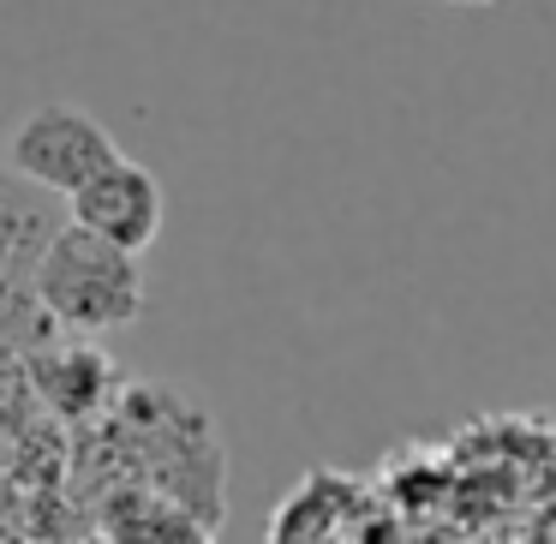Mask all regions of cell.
Returning a JSON list of instances; mask_svg holds the SVG:
<instances>
[{"label": "cell", "mask_w": 556, "mask_h": 544, "mask_svg": "<svg viewBox=\"0 0 556 544\" xmlns=\"http://www.w3.org/2000/svg\"><path fill=\"white\" fill-rule=\"evenodd\" d=\"M97 539L102 544H216V527L204 515H192L186 503H174V496H156L144 484H121L102 503Z\"/></svg>", "instance_id": "277c9868"}, {"label": "cell", "mask_w": 556, "mask_h": 544, "mask_svg": "<svg viewBox=\"0 0 556 544\" xmlns=\"http://www.w3.org/2000/svg\"><path fill=\"white\" fill-rule=\"evenodd\" d=\"M37 300L73 336H114L144 317V257L66 222L37 264Z\"/></svg>", "instance_id": "6da1fadb"}, {"label": "cell", "mask_w": 556, "mask_h": 544, "mask_svg": "<svg viewBox=\"0 0 556 544\" xmlns=\"http://www.w3.org/2000/svg\"><path fill=\"white\" fill-rule=\"evenodd\" d=\"M443 7H491V0H443Z\"/></svg>", "instance_id": "5b68a950"}, {"label": "cell", "mask_w": 556, "mask_h": 544, "mask_svg": "<svg viewBox=\"0 0 556 544\" xmlns=\"http://www.w3.org/2000/svg\"><path fill=\"white\" fill-rule=\"evenodd\" d=\"M114 162H121L114 132L90 109H78V102H42L7 138V168L61 198H78Z\"/></svg>", "instance_id": "7a4b0ae2"}, {"label": "cell", "mask_w": 556, "mask_h": 544, "mask_svg": "<svg viewBox=\"0 0 556 544\" xmlns=\"http://www.w3.org/2000/svg\"><path fill=\"white\" fill-rule=\"evenodd\" d=\"M73 204V228L97 233V240L121 245V252L144 257L150 245L162 240V222H168V198H162V180L144 168V162L121 156L114 168H102L97 180L85 186Z\"/></svg>", "instance_id": "3957f363"}, {"label": "cell", "mask_w": 556, "mask_h": 544, "mask_svg": "<svg viewBox=\"0 0 556 544\" xmlns=\"http://www.w3.org/2000/svg\"><path fill=\"white\" fill-rule=\"evenodd\" d=\"M90 544H102V539H90Z\"/></svg>", "instance_id": "8992f818"}]
</instances>
